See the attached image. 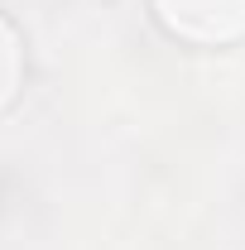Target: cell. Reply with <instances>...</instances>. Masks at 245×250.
Wrapping results in <instances>:
<instances>
[{
    "mask_svg": "<svg viewBox=\"0 0 245 250\" xmlns=\"http://www.w3.org/2000/svg\"><path fill=\"white\" fill-rule=\"evenodd\" d=\"M159 24L197 48H226L245 39V0H154Z\"/></svg>",
    "mask_w": 245,
    "mask_h": 250,
    "instance_id": "1",
    "label": "cell"
},
{
    "mask_svg": "<svg viewBox=\"0 0 245 250\" xmlns=\"http://www.w3.org/2000/svg\"><path fill=\"white\" fill-rule=\"evenodd\" d=\"M20 87H24V39H20V29L0 15V111L15 106Z\"/></svg>",
    "mask_w": 245,
    "mask_h": 250,
    "instance_id": "2",
    "label": "cell"
}]
</instances>
